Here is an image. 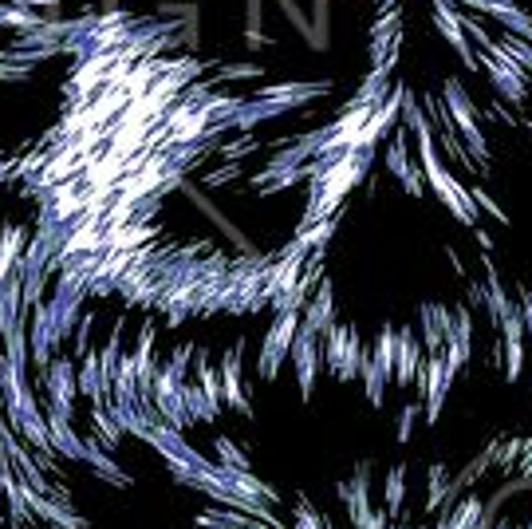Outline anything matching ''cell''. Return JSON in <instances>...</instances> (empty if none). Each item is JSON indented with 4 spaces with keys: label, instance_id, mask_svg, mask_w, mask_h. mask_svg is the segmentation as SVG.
I'll list each match as a JSON object with an SVG mask.
<instances>
[{
    "label": "cell",
    "instance_id": "3957f363",
    "mask_svg": "<svg viewBox=\"0 0 532 529\" xmlns=\"http://www.w3.org/2000/svg\"><path fill=\"white\" fill-rule=\"evenodd\" d=\"M520 320H525V336H532V288H525V293H520Z\"/></svg>",
    "mask_w": 532,
    "mask_h": 529
},
{
    "label": "cell",
    "instance_id": "5b68a950",
    "mask_svg": "<svg viewBox=\"0 0 532 529\" xmlns=\"http://www.w3.org/2000/svg\"><path fill=\"white\" fill-rule=\"evenodd\" d=\"M387 498H390V505H398V498H403V474H395V478H390Z\"/></svg>",
    "mask_w": 532,
    "mask_h": 529
},
{
    "label": "cell",
    "instance_id": "277c9868",
    "mask_svg": "<svg viewBox=\"0 0 532 529\" xmlns=\"http://www.w3.org/2000/svg\"><path fill=\"white\" fill-rule=\"evenodd\" d=\"M517 470L525 474V478H532V439H520V462Z\"/></svg>",
    "mask_w": 532,
    "mask_h": 529
},
{
    "label": "cell",
    "instance_id": "6da1fadb",
    "mask_svg": "<svg viewBox=\"0 0 532 529\" xmlns=\"http://www.w3.org/2000/svg\"><path fill=\"white\" fill-rule=\"evenodd\" d=\"M525 364V340H505V380H517Z\"/></svg>",
    "mask_w": 532,
    "mask_h": 529
},
{
    "label": "cell",
    "instance_id": "8992f818",
    "mask_svg": "<svg viewBox=\"0 0 532 529\" xmlns=\"http://www.w3.org/2000/svg\"><path fill=\"white\" fill-rule=\"evenodd\" d=\"M438 529H453V522H450V514H446V517H442V525H438Z\"/></svg>",
    "mask_w": 532,
    "mask_h": 529
},
{
    "label": "cell",
    "instance_id": "7a4b0ae2",
    "mask_svg": "<svg viewBox=\"0 0 532 529\" xmlns=\"http://www.w3.org/2000/svg\"><path fill=\"white\" fill-rule=\"evenodd\" d=\"M473 202H481V206H485V210H490V213H493V218H497V222H505V210H501V206H497V202H493V198H490V194H485L481 186H473Z\"/></svg>",
    "mask_w": 532,
    "mask_h": 529
}]
</instances>
